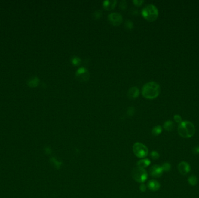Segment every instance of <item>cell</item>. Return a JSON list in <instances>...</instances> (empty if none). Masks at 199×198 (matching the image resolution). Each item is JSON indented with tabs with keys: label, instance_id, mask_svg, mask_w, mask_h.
<instances>
[{
	"label": "cell",
	"instance_id": "6da1fadb",
	"mask_svg": "<svg viewBox=\"0 0 199 198\" xmlns=\"http://www.w3.org/2000/svg\"><path fill=\"white\" fill-rule=\"evenodd\" d=\"M160 93V86L157 82L154 81L146 83L142 88V95L146 99H155L159 95Z\"/></svg>",
	"mask_w": 199,
	"mask_h": 198
},
{
	"label": "cell",
	"instance_id": "7a4b0ae2",
	"mask_svg": "<svg viewBox=\"0 0 199 198\" xmlns=\"http://www.w3.org/2000/svg\"><path fill=\"white\" fill-rule=\"evenodd\" d=\"M178 133L184 138H189L194 135L196 128L194 124L189 121L182 122L178 126Z\"/></svg>",
	"mask_w": 199,
	"mask_h": 198
},
{
	"label": "cell",
	"instance_id": "3957f363",
	"mask_svg": "<svg viewBox=\"0 0 199 198\" xmlns=\"http://www.w3.org/2000/svg\"><path fill=\"white\" fill-rule=\"evenodd\" d=\"M142 15L147 20L153 22L158 16V10L155 5L150 4L145 7L142 10Z\"/></svg>",
	"mask_w": 199,
	"mask_h": 198
},
{
	"label": "cell",
	"instance_id": "277c9868",
	"mask_svg": "<svg viewBox=\"0 0 199 198\" xmlns=\"http://www.w3.org/2000/svg\"><path fill=\"white\" fill-rule=\"evenodd\" d=\"M132 177L137 182L143 183L147 180L148 174L145 169L137 167L132 171Z\"/></svg>",
	"mask_w": 199,
	"mask_h": 198
},
{
	"label": "cell",
	"instance_id": "5b68a950",
	"mask_svg": "<svg viewBox=\"0 0 199 198\" xmlns=\"http://www.w3.org/2000/svg\"><path fill=\"white\" fill-rule=\"evenodd\" d=\"M133 151L135 154L139 158H144L148 153V150L147 146L144 144L136 142L133 146Z\"/></svg>",
	"mask_w": 199,
	"mask_h": 198
},
{
	"label": "cell",
	"instance_id": "8992f818",
	"mask_svg": "<svg viewBox=\"0 0 199 198\" xmlns=\"http://www.w3.org/2000/svg\"><path fill=\"white\" fill-rule=\"evenodd\" d=\"M76 77L80 81H86L89 79L90 74L86 69L81 68L76 72Z\"/></svg>",
	"mask_w": 199,
	"mask_h": 198
},
{
	"label": "cell",
	"instance_id": "52a82bcc",
	"mask_svg": "<svg viewBox=\"0 0 199 198\" xmlns=\"http://www.w3.org/2000/svg\"><path fill=\"white\" fill-rule=\"evenodd\" d=\"M108 19L110 23L114 26L120 25L123 20L122 15L117 12H113L110 14L108 16Z\"/></svg>",
	"mask_w": 199,
	"mask_h": 198
},
{
	"label": "cell",
	"instance_id": "ba28073f",
	"mask_svg": "<svg viewBox=\"0 0 199 198\" xmlns=\"http://www.w3.org/2000/svg\"><path fill=\"white\" fill-rule=\"evenodd\" d=\"M163 169L161 166L155 164L153 166L150 170V173L151 176L154 178H159L160 177L163 173Z\"/></svg>",
	"mask_w": 199,
	"mask_h": 198
},
{
	"label": "cell",
	"instance_id": "9c48e42d",
	"mask_svg": "<svg viewBox=\"0 0 199 198\" xmlns=\"http://www.w3.org/2000/svg\"><path fill=\"white\" fill-rule=\"evenodd\" d=\"M178 169L181 174L185 176L190 172L191 167L188 163L183 161L178 164Z\"/></svg>",
	"mask_w": 199,
	"mask_h": 198
},
{
	"label": "cell",
	"instance_id": "30bf717a",
	"mask_svg": "<svg viewBox=\"0 0 199 198\" xmlns=\"http://www.w3.org/2000/svg\"><path fill=\"white\" fill-rule=\"evenodd\" d=\"M117 4V1H104L103 2V8L107 10H111L114 9Z\"/></svg>",
	"mask_w": 199,
	"mask_h": 198
},
{
	"label": "cell",
	"instance_id": "8fae6325",
	"mask_svg": "<svg viewBox=\"0 0 199 198\" xmlns=\"http://www.w3.org/2000/svg\"><path fill=\"white\" fill-rule=\"evenodd\" d=\"M127 95L130 98L135 99L139 95V90L136 87H133L129 88L127 92Z\"/></svg>",
	"mask_w": 199,
	"mask_h": 198
},
{
	"label": "cell",
	"instance_id": "7c38bea8",
	"mask_svg": "<svg viewBox=\"0 0 199 198\" xmlns=\"http://www.w3.org/2000/svg\"><path fill=\"white\" fill-rule=\"evenodd\" d=\"M148 188L152 191H157L160 188V184L156 180H150L148 182Z\"/></svg>",
	"mask_w": 199,
	"mask_h": 198
},
{
	"label": "cell",
	"instance_id": "4fadbf2b",
	"mask_svg": "<svg viewBox=\"0 0 199 198\" xmlns=\"http://www.w3.org/2000/svg\"><path fill=\"white\" fill-rule=\"evenodd\" d=\"M163 127L165 130L168 131H171L173 130L175 128V124L171 120H168L164 123Z\"/></svg>",
	"mask_w": 199,
	"mask_h": 198
},
{
	"label": "cell",
	"instance_id": "5bb4252c",
	"mask_svg": "<svg viewBox=\"0 0 199 198\" xmlns=\"http://www.w3.org/2000/svg\"><path fill=\"white\" fill-rule=\"evenodd\" d=\"M151 163V161L148 159H142L140 160L139 162H137V166L143 169H145V167H148Z\"/></svg>",
	"mask_w": 199,
	"mask_h": 198
},
{
	"label": "cell",
	"instance_id": "9a60e30c",
	"mask_svg": "<svg viewBox=\"0 0 199 198\" xmlns=\"http://www.w3.org/2000/svg\"><path fill=\"white\" fill-rule=\"evenodd\" d=\"M163 131L162 127L161 126H156L152 129V133L154 136H158L160 135Z\"/></svg>",
	"mask_w": 199,
	"mask_h": 198
},
{
	"label": "cell",
	"instance_id": "2e32d148",
	"mask_svg": "<svg viewBox=\"0 0 199 198\" xmlns=\"http://www.w3.org/2000/svg\"><path fill=\"white\" fill-rule=\"evenodd\" d=\"M51 162L52 164H53L55 167L57 169H60L63 164V162L58 160L55 158H52L51 159Z\"/></svg>",
	"mask_w": 199,
	"mask_h": 198
},
{
	"label": "cell",
	"instance_id": "e0dca14e",
	"mask_svg": "<svg viewBox=\"0 0 199 198\" xmlns=\"http://www.w3.org/2000/svg\"><path fill=\"white\" fill-rule=\"evenodd\" d=\"M188 182L191 186H195L198 183V179L195 176H191L188 178Z\"/></svg>",
	"mask_w": 199,
	"mask_h": 198
},
{
	"label": "cell",
	"instance_id": "ac0fdd59",
	"mask_svg": "<svg viewBox=\"0 0 199 198\" xmlns=\"http://www.w3.org/2000/svg\"><path fill=\"white\" fill-rule=\"evenodd\" d=\"M161 167L163 169V171H169L171 169V165L170 163L166 162L163 163Z\"/></svg>",
	"mask_w": 199,
	"mask_h": 198
},
{
	"label": "cell",
	"instance_id": "d6986e66",
	"mask_svg": "<svg viewBox=\"0 0 199 198\" xmlns=\"http://www.w3.org/2000/svg\"><path fill=\"white\" fill-rule=\"evenodd\" d=\"M71 62L75 66H78L81 62V60L77 56H73L71 59Z\"/></svg>",
	"mask_w": 199,
	"mask_h": 198
},
{
	"label": "cell",
	"instance_id": "ffe728a7",
	"mask_svg": "<svg viewBox=\"0 0 199 198\" xmlns=\"http://www.w3.org/2000/svg\"><path fill=\"white\" fill-rule=\"evenodd\" d=\"M150 156L151 158L154 159V160H157L160 158V154L158 153L157 151H153L150 153Z\"/></svg>",
	"mask_w": 199,
	"mask_h": 198
},
{
	"label": "cell",
	"instance_id": "44dd1931",
	"mask_svg": "<svg viewBox=\"0 0 199 198\" xmlns=\"http://www.w3.org/2000/svg\"><path fill=\"white\" fill-rule=\"evenodd\" d=\"M135 113V108H133V106H130L128 108L127 111V114L129 116H132Z\"/></svg>",
	"mask_w": 199,
	"mask_h": 198
},
{
	"label": "cell",
	"instance_id": "7402d4cb",
	"mask_svg": "<svg viewBox=\"0 0 199 198\" xmlns=\"http://www.w3.org/2000/svg\"><path fill=\"white\" fill-rule=\"evenodd\" d=\"M173 118H174V120L176 122V123H181V122H182V117H181L180 115H175L173 117Z\"/></svg>",
	"mask_w": 199,
	"mask_h": 198
},
{
	"label": "cell",
	"instance_id": "603a6c76",
	"mask_svg": "<svg viewBox=\"0 0 199 198\" xmlns=\"http://www.w3.org/2000/svg\"><path fill=\"white\" fill-rule=\"evenodd\" d=\"M127 2L125 1H122L120 2V8L122 10H124V9H126V8H127Z\"/></svg>",
	"mask_w": 199,
	"mask_h": 198
},
{
	"label": "cell",
	"instance_id": "cb8c5ba5",
	"mask_svg": "<svg viewBox=\"0 0 199 198\" xmlns=\"http://www.w3.org/2000/svg\"><path fill=\"white\" fill-rule=\"evenodd\" d=\"M192 152L194 154H199V146H196L194 147L192 149Z\"/></svg>",
	"mask_w": 199,
	"mask_h": 198
},
{
	"label": "cell",
	"instance_id": "d4e9b609",
	"mask_svg": "<svg viewBox=\"0 0 199 198\" xmlns=\"http://www.w3.org/2000/svg\"><path fill=\"white\" fill-rule=\"evenodd\" d=\"M133 2L134 3V4L137 6H140L141 5H142V4L144 2V1L143 0H135L133 1Z\"/></svg>",
	"mask_w": 199,
	"mask_h": 198
},
{
	"label": "cell",
	"instance_id": "484cf974",
	"mask_svg": "<svg viewBox=\"0 0 199 198\" xmlns=\"http://www.w3.org/2000/svg\"><path fill=\"white\" fill-rule=\"evenodd\" d=\"M125 25H126V27L128 28L131 29V28H133V23L130 20L127 21L126 23H125Z\"/></svg>",
	"mask_w": 199,
	"mask_h": 198
},
{
	"label": "cell",
	"instance_id": "4316f807",
	"mask_svg": "<svg viewBox=\"0 0 199 198\" xmlns=\"http://www.w3.org/2000/svg\"><path fill=\"white\" fill-rule=\"evenodd\" d=\"M146 189H147V187L145 186V185L143 183H142L141 185H140V190L143 192H145V191L146 190Z\"/></svg>",
	"mask_w": 199,
	"mask_h": 198
},
{
	"label": "cell",
	"instance_id": "83f0119b",
	"mask_svg": "<svg viewBox=\"0 0 199 198\" xmlns=\"http://www.w3.org/2000/svg\"><path fill=\"white\" fill-rule=\"evenodd\" d=\"M101 15H102L101 12V11H99V10H97V11H96V12H95V14H94V17H95V18H96V19H98V18L101 17Z\"/></svg>",
	"mask_w": 199,
	"mask_h": 198
}]
</instances>
